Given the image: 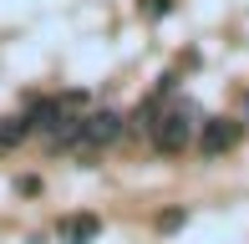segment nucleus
<instances>
[{
    "mask_svg": "<svg viewBox=\"0 0 249 244\" xmlns=\"http://www.w3.org/2000/svg\"><path fill=\"white\" fill-rule=\"evenodd\" d=\"M117 138H122V112L97 107V112H82V122H76V127L61 138V148H71L76 158H97V153L112 148Z\"/></svg>",
    "mask_w": 249,
    "mask_h": 244,
    "instance_id": "f257e3e1",
    "label": "nucleus"
},
{
    "mask_svg": "<svg viewBox=\"0 0 249 244\" xmlns=\"http://www.w3.org/2000/svg\"><path fill=\"white\" fill-rule=\"evenodd\" d=\"M194 138H198V112H194V102H173L163 117H158V127H153L158 153H183Z\"/></svg>",
    "mask_w": 249,
    "mask_h": 244,
    "instance_id": "f03ea898",
    "label": "nucleus"
},
{
    "mask_svg": "<svg viewBox=\"0 0 249 244\" xmlns=\"http://www.w3.org/2000/svg\"><path fill=\"white\" fill-rule=\"evenodd\" d=\"M239 138H244V122H234V117H209V122H198L194 148L203 153V158H224Z\"/></svg>",
    "mask_w": 249,
    "mask_h": 244,
    "instance_id": "7ed1b4c3",
    "label": "nucleus"
},
{
    "mask_svg": "<svg viewBox=\"0 0 249 244\" xmlns=\"http://www.w3.org/2000/svg\"><path fill=\"white\" fill-rule=\"evenodd\" d=\"M102 234V219L97 214H66L61 224H56V239L61 244H92Z\"/></svg>",
    "mask_w": 249,
    "mask_h": 244,
    "instance_id": "20e7f679",
    "label": "nucleus"
},
{
    "mask_svg": "<svg viewBox=\"0 0 249 244\" xmlns=\"http://www.w3.org/2000/svg\"><path fill=\"white\" fill-rule=\"evenodd\" d=\"M26 138H31L26 117H0V148H16V142H26Z\"/></svg>",
    "mask_w": 249,
    "mask_h": 244,
    "instance_id": "39448f33",
    "label": "nucleus"
}]
</instances>
